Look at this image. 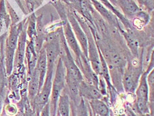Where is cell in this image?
<instances>
[{
	"mask_svg": "<svg viewBox=\"0 0 154 116\" xmlns=\"http://www.w3.org/2000/svg\"><path fill=\"white\" fill-rule=\"evenodd\" d=\"M76 116H90L88 101L82 98H80L78 104L76 105Z\"/></svg>",
	"mask_w": 154,
	"mask_h": 116,
	"instance_id": "obj_18",
	"label": "cell"
},
{
	"mask_svg": "<svg viewBox=\"0 0 154 116\" xmlns=\"http://www.w3.org/2000/svg\"><path fill=\"white\" fill-rule=\"evenodd\" d=\"M62 22H63V35L66 39V41L68 45V48L71 49L73 52L74 53L75 56V63H78L80 61L82 56L83 55L81 47H80L78 40H77L75 36L73 33V30L72 29V27L70 25V23H69L67 16L63 14L61 16Z\"/></svg>",
	"mask_w": 154,
	"mask_h": 116,
	"instance_id": "obj_3",
	"label": "cell"
},
{
	"mask_svg": "<svg viewBox=\"0 0 154 116\" xmlns=\"http://www.w3.org/2000/svg\"><path fill=\"white\" fill-rule=\"evenodd\" d=\"M5 24L7 29H9L11 25V19L5 7V0H0V33Z\"/></svg>",
	"mask_w": 154,
	"mask_h": 116,
	"instance_id": "obj_16",
	"label": "cell"
},
{
	"mask_svg": "<svg viewBox=\"0 0 154 116\" xmlns=\"http://www.w3.org/2000/svg\"><path fill=\"white\" fill-rule=\"evenodd\" d=\"M36 68L37 69L39 74V90L44 83L45 76L47 71V59H46V51L44 46H42L41 51L38 55V59L36 62Z\"/></svg>",
	"mask_w": 154,
	"mask_h": 116,
	"instance_id": "obj_13",
	"label": "cell"
},
{
	"mask_svg": "<svg viewBox=\"0 0 154 116\" xmlns=\"http://www.w3.org/2000/svg\"><path fill=\"white\" fill-rule=\"evenodd\" d=\"M39 116H51V113H50V106H49V102L46 104L42 111L40 113Z\"/></svg>",
	"mask_w": 154,
	"mask_h": 116,
	"instance_id": "obj_22",
	"label": "cell"
},
{
	"mask_svg": "<svg viewBox=\"0 0 154 116\" xmlns=\"http://www.w3.org/2000/svg\"><path fill=\"white\" fill-rule=\"evenodd\" d=\"M27 3L28 6H30L31 8V10H33L35 8V4H38V0H25Z\"/></svg>",
	"mask_w": 154,
	"mask_h": 116,
	"instance_id": "obj_24",
	"label": "cell"
},
{
	"mask_svg": "<svg viewBox=\"0 0 154 116\" xmlns=\"http://www.w3.org/2000/svg\"><path fill=\"white\" fill-rule=\"evenodd\" d=\"M67 18L70 23L78 42H79L83 54L85 56V57L88 58V41L85 33L83 31L78 20L76 19L75 15L72 12L68 11Z\"/></svg>",
	"mask_w": 154,
	"mask_h": 116,
	"instance_id": "obj_5",
	"label": "cell"
},
{
	"mask_svg": "<svg viewBox=\"0 0 154 116\" xmlns=\"http://www.w3.org/2000/svg\"><path fill=\"white\" fill-rule=\"evenodd\" d=\"M55 76L52 80L51 97L49 99L51 116H56L58 99L66 87V69L62 58H58Z\"/></svg>",
	"mask_w": 154,
	"mask_h": 116,
	"instance_id": "obj_2",
	"label": "cell"
},
{
	"mask_svg": "<svg viewBox=\"0 0 154 116\" xmlns=\"http://www.w3.org/2000/svg\"><path fill=\"white\" fill-rule=\"evenodd\" d=\"M5 3L6 9L8 10L7 11L8 12L10 19H11V25H14L17 24L18 23H19V21H20L19 16L17 15L15 10L13 9L11 5L9 4V3L7 1V0H5Z\"/></svg>",
	"mask_w": 154,
	"mask_h": 116,
	"instance_id": "obj_21",
	"label": "cell"
},
{
	"mask_svg": "<svg viewBox=\"0 0 154 116\" xmlns=\"http://www.w3.org/2000/svg\"><path fill=\"white\" fill-rule=\"evenodd\" d=\"M19 22L17 24L10 26L9 35L5 41V46L4 50V61L6 74L9 76L13 71V62H14L15 53L17 46L18 39L20 33L24 27L25 21Z\"/></svg>",
	"mask_w": 154,
	"mask_h": 116,
	"instance_id": "obj_1",
	"label": "cell"
},
{
	"mask_svg": "<svg viewBox=\"0 0 154 116\" xmlns=\"http://www.w3.org/2000/svg\"><path fill=\"white\" fill-rule=\"evenodd\" d=\"M26 26L25 25L22 31L20 33L18 39L17 46L15 53L14 62H13V67L17 71V74H23V62H24L25 56V50L26 45Z\"/></svg>",
	"mask_w": 154,
	"mask_h": 116,
	"instance_id": "obj_4",
	"label": "cell"
},
{
	"mask_svg": "<svg viewBox=\"0 0 154 116\" xmlns=\"http://www.w3.org/2000/svg\"><path fill=\"white\" fill-rule=\"evenodd\" d=\"M0 116H9V115H6L5 114V112L4 111H2V114H0Z\"/></svg>",
	"mask_w": 154,
	"mask_h": 116,
	"instance_id": "obj_29",
	"label": "cell"
},
{
	"mask_svg": "<svg viewBox=\"0 0 154 116\" xmlns=\"http://www.w3.org/2000/svg\"><path fill=\"white\" fill-rule=\"evenodd\" d=\"M27 26H26V35H28L29 40L34 41L37 35L36 33V17L35 13L29 16L27 19Z\"/></svg>",
	"mask_w": 154,
	"mask_h": 116,
	"instance_id": "obj_17",
	"label": "cell"
},
{
	"mask_svg": "<svg viewBox=\"0 0 154 116\" xmlns=\"http://www.w3.org/2000/svg\"><path fill=\"white\" fill-rule=\"evenodd\" d=\"M121 32L122 33L124 37H125L126 40L127 45H128V46L129 47L130 51L132 52V55L134 56H136V57H138V50H139V45H138V41H137L136 39L131 34V33L122 31V30H121Z\"/></svg>",
	"mask_w": 154,
	"mask_h": 116,
	"instance_id": "obj_15",
	"label": "cell"
},
{
	"mask_svg": "<svg viewBox=\"0 0 154 116\" xmlns=\"http://www.w3.org/2000/svg\"><path fill=\"white\" fill-rule=\"evenodd\" d=\"M5 67L4 53L0 61V114H2L3 105L7 96V86H8V80Z\"/></svg>",
	"mask_w": 154,
	"mask_h": 116,
	"instance_id": "obj_12",
	"label": "cell"
},
{
	"mask_svg": "<svg viewBox=\"0 0 154 116\" xmlns=\"http://www.w3.org/2000/svg\"><path fill=\"white\" fill-rule=\"evenodd\" d=\"M3 53H4V51H3V48H0V61H1V59L2 56L3 55Z\"/></svg>",
	"mask_w": 154,
	"mask_h": 116,
	"instance_id": "obj_27",
	"label": "cell"
},
{
	"mask_svg": "<svg viewBox=\"0 0 154 116\" xmlns=\"http://www.w3.org/2000/svg\"><path fill=\"white\" fill-rule=\"evenodd\" d=\"M25 57L27 64V74L29 76L35 68L38 59V54L35 51L34 41H26Z\"/></svg>",
	"mask_w": 154,
	"mask_h": 116,
	"instance_id": "obj_10",
	"label": "cell"
},
{
	"mask_svg": "<svg viewBox=\"0 0 154 116\" xmlns=\"http://www.w3.org/2000/svg\"><path fill=\"white\" fill-rule=\"evenodd\" d=\"M6 35H7V33H5V34H3V35H2L1 36H0V46H1V43H2V40H3V39L5 38Z\"/></svg>",
	"mask_w": 154,
	"mask_h": 116,
	"instance_id": "obj_26",
	"label": "cell"
},
{
	"mask_svg": "<svg viewBox=\"0 0 154 116\" xmlns=\"http://www.w3.org/2000/svg\"><path fill=\"white\" fill-rule=\"evenodd\" d=\"M139 116H153V115L151 114H143V115H140Z\"/></svg>",
	"mask_w": 154,
	"mask_h": 116,
	"instance_id": "obj_28",
	"label": "cell"
},
{
	"mask_svg": "<svg viewBox=\"0 0 154 116\" xmlns=\"http://www.w3.org/2000/svg\"><path fill=\"white\" fill-rule=\"evenodd\" d=\"M152 69H148L140 76L138 85L135 90L136 100L149 102V87L147 82V75Z\"/></svg>",
	"mask_w": 154,
	"mask_h": 116,
	"instance_id": "obj_9",
	"label": "cell"
},
{
	"mask_svg": "<svg viewBox=\"0 0 154 116\" xmlns=\"http://www.w3.org/2000/svg\"><path fill=\"white\" fill-rule=\"evenodd\" d=\"M91 1L93 2V5L95 7L96 9L100 13H101L104 17H105L107 20H109L110 22H111L112 21H114L113 15L109 11L108 9H106L105 7L103 6L102 3H101L98 1H97V0H91Z\"/></svg>",
	"mask_w": 154,
	"mask_h": 116,
	"instance_id": "obj_19",
	"label": "cell"
},
{
	"mask_svg": "<svg viewBox=\"0 0 154 116\" xmlns=\"http://www.w3.org/2000/svg\"><path fill=\"white\" fill-rule=\"evenodd\" d=\"M71 100V99H70ZM71 111L72 116H76V105L71 101Z\"/></svg>",
	"mask_w": 154,
	"mask_h": 116,
	"instance_id": "obj_25",
	"label": "cell"
},
{
	"mask_svg": "<svg viewBox=\"0 0 154 116\" xmlns=\"http://www.w3.org/2000/svg\"><path fill=\"white\" fill-rule=\"evenodd\" d=\"M117 1L126 16L134 17L141 11L134 0H117Z\"/></svg>",
	"mask_w": 154,
	"mask_h": 116,
	"instance_id": "obj_14",
	"label": "cell"
},
{
	"mask_svg": "<svg viewBox=\"0 0 154 116\" xmlns=\"http://www.w3.org/2000/svg\"><path fill=\"white\" fill-rule=\"evenodd\" d=\"M139 4L141 6H146L147 8H150L151 2H153V0H137Z\"/></svg>",
	"mask_w": 154,
	"mask_h": 116,
	"instance_id": "obj_23",
	"label": "cell"
},
{
	"mask_svg": "<svg viewBox=\"0 0 154 116\" xmlns=\"http://www.w3.org/2000/svg\"><path fill=\"white\" fill-rule=\"evenodd\" d=\"M89 111H90V114H91V116H97V115H93V114H92V112H91V109H90V108H89Z\"/></svg>",
	"mask_w": 154,
	"mask_h": 116,
	"instance_id": "obj_30",
	"label": "cell"
},
{
	"mask_svg": "<svg viewBox=\"0 0 154 116\" xmlns=\"http://www.w3.org/2000/svg\"><path fill=\"white\" fill-rule=\"evenodd\" d=\"M88 103L93 115L97 116H111L109 105L103 98L93 99L88 101Z\"/></svg>",
	"mask_w": 154,
	"mask_h": 116,
	"instance_id": "obj_11",
	"label": "cell"
},
{
	"mask_svg": "<svg viewBox=\"0 0 154 116\" xmlns=\"http://www.w3.org/2000/svg\"><path fill=\"white\" fill-rule=\"evenodd\" d=\"M27 92V97L31 105L39 92V74L36 67L29 76Z\"/></svg>",
	"mask_w": 154,
	"mask_h": 116,
	"instance_id": "obj_8",
	"label": "cell"
},
{
	"mask_svg": "<svg viewBox=\"0 0 154 116\" xmlns=\"http://www.w3.org/2000/svg\"><path fill=\"white\" fill-rule=\"evenodd\" d=\"M141 71L131 66L126 69L122 79L123 90L126 93H134L141 76Z\"/></svg>",
	"mask_w": 154,
	"mask_h": 116,
	"instance_id": "obj_6",
	"label": "cell"
},
{
	"mask_svg": "<svg viewBox=\"0 0 154 116\" xmlns=\"http://www.w3.org/2000/svg\"><path fill=\"white\" fill-rule=\"evenodd\" d=\"M79 96L88 102L93 99L103 98L97 87L89 84L83 80L79 84Z\"/></svg>",
	"mask_w": 154,
	"mask_h": 116,
	"instance_id": "obj_7",
	"label": "cell"
},
{
	"mask_svg": "<svg viewBox=\"0 0 154 116\" xmlns=\"http://www.w3.org/2000/svg\"><path fill=\"white\" fill-rule=\"evenodd\" d=\"M2 111L9 116H16L18 113V108L10 102L5 100Z\"/></svg>",
	"mask_w": 154,
	"mask_h": 116,
	"instance_id": "obj_20",
	"label": "cell"
}]
</instances>
